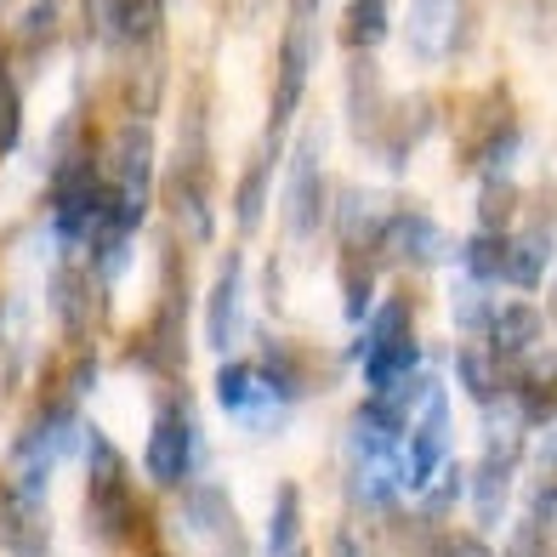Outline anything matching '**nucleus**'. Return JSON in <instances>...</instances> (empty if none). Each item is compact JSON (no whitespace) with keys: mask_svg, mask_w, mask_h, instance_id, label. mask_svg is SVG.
I'll return each mask as SVG.
<instances>
[{"mask_svg":"<svg viewBox=\"0 0 557 557\" xmlns=\"http://www.w3.org/2000/svg\"><path fill=\"white\" fill-rule=\"evenodd\" d=\"M523 410L512 404V410H500V404H490L484 416V455H478V472H472V500H478V518L495 523L500 506H506V490H512V472L523 461Z\"/></svg>","mask_w":557,"mask_h":557,"instance_id":"1","label":"nucleus"},{"mask_svg":"<svg viewBox=\"0 0 557 557\" xmlns=\"http://www.w3.org/2000/svg\"><path fill=\"white\" fill-rule=\"evenodd\" d=\"M421 370V342H416V313L404 296H387L375 308V324H370V342H364V375L370 387H393L404 375Z\"/></svg>","mask_w":557,"mask_h":557,"instance_id":"2","label":"nucleus"},{"mask_svg":"<svg viewBox=\"0 0 557 557\" xmlns=\"http://www.w3.org/2000/svg\"><path fill=\"white\" fill-rule=\"evenodd\" d=\"M449 461V398L438 382L421 387V416L404 433V484L426 490L438 478V467Z\"/></svg>","mask_w":557,"mask_h":557,"instance_id":"3","label":"nucleus"},{"mask_svg":"<svg viewBox=\"0 0 557 557\" xmlns=\"http://www.w3.org/2000/svg\"><path fill=\"white\" fill-rule=\"evenodd\" d=\"M324 171H319V137H301L285 165V227L290 239H313L324 222Z\"/></svg>","mask_w":557,"mask_h":557,"instance_id":"4","label":"nucleus"},{"mask_svg":"<svg viewBox=\"0 0 557 557\" xmlns=\"http://www.w3.org/2000/svg\"><path fill=\"white\" fill-rule=\"evenodd\" d=\"M216 393L227 404V416L239 426H250V433H268V426L285 416V393L262 375V364H222Z\"/></svg>","mask_w":557,"mask_h":557,"instance_id":"5","label":"nucleus"},{"mask_svg":"<svg viewBox=\"0 0 557 557\" xmlns=\"http://www.w3.org/2000/svg\"><path fill=\"white\" fill-rule=\"evenodd\" d=\"M375 250L393 257V262H404V268H433V262H444L449 239H444V227L426 211H393L387 227H382V239H375Z\"/></svg>","mask_w":557,"mask_h":557,"instance_id":"6","label":"nucleus"},{"mask_svg":"<svg viewBox=\"0 0 557 557\" xmlns=\"http://www.w3.org/2000/svg\"><path fill=\"white\" fill-rule=\"evenodd\" d=\"M194 444H199V426L176 410V404H165L154 433H148V478H154V484H183V472L194 461Z\"/></svg>","mask_w":557,"mask_h":557,"instance_id":"7","label":"nucleus"},{"mask_svg":"<svg viewBox=\"0 0 557 557\" xmlns=\"http://www.w3.org/2000/svg\"><path fill=\"white\" fill-rule=\"evenodd\" d=\"M313 58H319V35L308 17L290 23L285 46H278V91H273V125H285L301 103V91H308V74H313Z\"/></svg>","mask_w":557,"mask_h":557,"instance_id":"8","label":"nucleus"},{"mask_svg":"<svg viewBox=\"0 0 557 557\" xmlns=\"http://www.w3.org/2000/svg\"><path fill=\"white\" fill-rule=\"evenodd\" d=\"M461 0H416L410 12V52L421 63H444L461 46Z\"/></svg>","mask_w":557,"mask_h":557,"instance_id":"9","label":"nucleus"},{"mask_svg":"<svg viewBox=\"0 0 557 557\" xmlns=\"http://www.w3.org/2000/svg\"><path fill=\"white\" fill-rule=\"evenodd\" d=\"M239 336H245V262L234 257V262L216 273V285H211L206 342H211V352H227Z\"/></svg>","mask_w":557,"mask_h":557,"instance_id":"10","label":"nucleus"},{"mask_svg":"<svg viewBox=\"0 0 557 557\" xmlns=\"http://www.w3.org/2000/svg\"><path fill=\"white\" fill-rule=\"evenodd\" d=\"M455 375H461L467 398L490 410V404H500V393L512 387V359H506V352H495L484 336H478V342H467L461 352H455Z\"/></svg>","mask_w":557,"mask_h":557,"instance_id":"11","label":"nucleus"},{"mask_svg":"<svg viewBox=\"0 0 557 557\" xmlns=\"http://www.w3.org/2000/svg\"><path fill=\"white\" fill-rule=\"evenodd\" d=\"M541 331H546V313L535 308V301L512 296V301H495V308H490L484 342H490L495 352H506V359H518V352L541 347Z\"/></svg>","mask_w":557,"mask_h":557,"instance_id":"12","label":"nucleus"},{"mask_svg":"<svg viewBox=\"0 0 557 557\" xmlns=\"http://www.w3.org/2000/svg\"><path fill=\"white\" fill-rule=\"evenodd\" d=\"M336 227H342V239L352 245V250H375V239H382V227H387V216H382V206L364 194V188H347L342 199H336Z\"/></svg>","mask_w":557,"mask_h":557,"instance_id":"13","label":"nucleus"},{"mask_svg":"<svg viewBox=\"0 0 557 557\" xmlns=\"http://www.w3.org/2000/svg\"><path fill=\"white\" fill-rule=\"evenodd\" d=\"M500 278L512 290H535L541 278H546V239L541 234H512L506 239V268H500Z\"/></svg>","mask_w":557,"mask_h":557,"instance_id":"14","label":"nucleus"},{"mask_svg":"<svg viewBox=\"0 0 557 557\" xmlns=\"http://www.w3.org/2000/svg\"><path fill=\"white\" fill-rule=\"evenodd\" d=\"M387 40V0H347L342 12V46L352 52H370V46Z\"/></svg>","mask_w":557,"mask_h":557,"instance_id":"15","label":"nucleus"},{"mask_svg":"<svg viewBox=\"0 0 557 557\" xmlns=\"http://www.w3.org/2000/svg\"><path fill=\"white\" fill-rule=\"evenodd\" d=\"M506 239H512V234H500V227H478V234L467 239V250H461L467 278H478V285L500 278V268H506Z\"/></svg>","mask_w":557,"mask_h":557,"instance_id":"16","label":"nucleus"},{"mask_svg":"<svg viewBox=\"0 0 557 557\" xmlns=\"http://www.w3.org/2000/svg\"><path fill=\"white\" fill-rule=\"evenodd\" d=\"M301 541V490L285 484L273 500V523H268V557H290Z\"/></svg>","mask_w":557,"mask_h":557,"instance_id":"17","label":"nucleus"},{"mask_svg":"<svg viewBox=\"0 0 557 557\" xmlns=\"http://www.w3.org/2000/svg\"><path fill=\"white\" fill-rule=\"evenodd\" d=\"M268 183H273V160L262 154L257 165L245 171V183H239V194H234L239 227H257V222H262V211H268Z\"/></svg>","mask_w":557,"mask_h":557,"instance_id":"18","label":"nucleus"},{"mask_svg":"<svg viewBox=\"0 0 557 557\" xmlns=\"http://www.w3.org/2000/svg\"><path fill=\"white\" fill-rule=\"evenodd\" d=\"M512 211H518V188L495 171L484 183V194H478V216H484V227H500V234H506V216H512Z\"/></svg>","mask_w":557,"mask_h":557,"instance_id":"19","label":"nucleus"},{"mask_svg":"<svg viewBox=\"0 0 557 557\" xmlns=\"http://www.w3.org/2000/svg\"><path fill=\"white\" fill-rule=\"evenodd\" d=\"M490 308L495 301L478 290V278H467V285H455V324L461 331H472V336H484V324H490Z\"/></svg>","mask_w":557,"mask_h":557,"instance_id":"20","label":"nucleus"},{"mask_svg":"<svg viewBox=\"0 0 557 557\" xmlns=\"http://www.w3.org/2000/svg\"><path fill=\"white\" fill-rule=\"evenodd\" d=\"M455 500H461V472H455V467H438V490L426 495L421 506H426V512H449Z\"/></svg>","mask_w":557,"mask_h":557,"instance_id":"21","label":"nucleus"},{"mask_svg":"<svg viewBox=\"0 0 557 557\" xmlns=\"http://www.w3.org/2000/svg\"><path fill=\"white\" fill-rule=\"evenodd\" d=\"M426 557H495V552H490L484 541H478V535H444Z\"/></svg>","mask_w":557,"mask_h":557,"instance_id":"22","label":"nucleus"},{"mask_svg":"<svg viewBox=\"0 0 557 557\" xmlns=\"http://www.w3.org/2000/svg\"><path fill=\"white\" fill-rule=\"evenodd\" d=\"M52 17H58V0H40V7L23 17V40H46V29H52Z\"/></svg>","mask_w":557,"mask_h":557,"instance_id":"23","label":"nucleus"},{"mask_svg":"<svg viewBox=\"0 0 557 557\" xmlns=\"http://www.w3.org/2000/svg\"><path fill=\"white\" fill-rule=\"evenodd\" d=\"M347 313H370V278L347 273Z\"/></svg>","mask_w":557,"mask_h":557,"instance_id":"24","label":"nucleus"},{"mask_svg":"<svg viewBox=\"0 0 557 557\" xmlns=\"http://www.w3.org/2000/svg\"><path fill=\"white\" fill-rule=\"evenodd\" d=\"M331 557H364V552L352 546V535H336V541H331Z\"/></svg>","mask_w":557,"mask_h":557,"instance_id":"25","label":"nucleus"},{"mask_svg":"<svg viewBox=\"0 0 557 557\" xmlns=\"http://www.w3.org/2000/svg\"><path fill=\"white\" fill-rule=\"evenodd\" d=\"M546 324L557 331V278H552V301H546Z\"/></svg>","mask_w":557,"mask_h":557,"instance_id":"26","label":"nucleus"}]
</instances>
